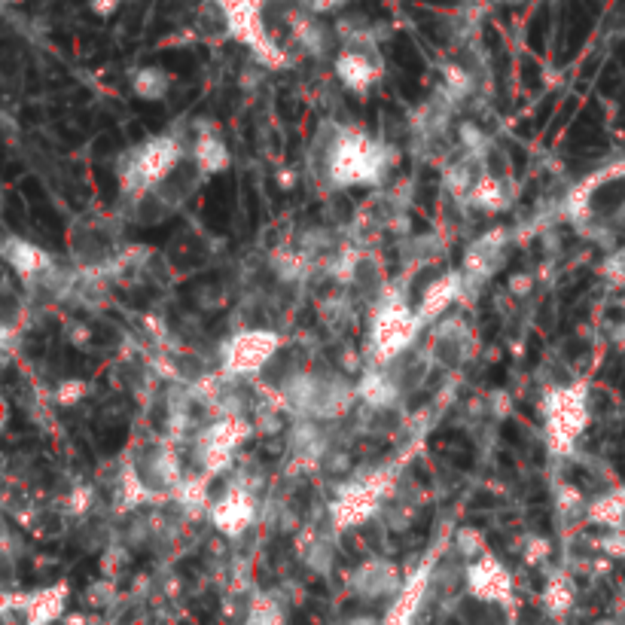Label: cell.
I'll return each mask as SVG.
<instances>
[{"label": "cell", "instance_id": "obj_1", "mask_svg": "<svg viewBox=\"0 0 625 625\" xmlns=\"http://www.w3.org/2000/svg\"><path fill=\"white\" fill-rule=\"evenodd\" d=\"M278 403L296 421H333L342 418L357 400V382L342 375L321 372H293L278 388Z\"/></svg>", "mask_w": 625, "mask_h": 625}, {"label": "cell", "instance_id": "obj_2", "mask_svg": "<svg viewBox=\"0 0 625 625\" xmlns=\"http://www.w3.org/2000/svg\"><path fill=\"white\" fill-rule=\"evenodd\" d=\"M391 168V147L372 138L363 129H339V135L327 147V177L336 190H354V186H375Z\"/></svg>", "mask_w": 625, "mask_h": 625}, {"label": "cell", "instance_id": "obj_3", "mask_svg": "<svg viewBox=\"0 0 625 625\" xmlns=\"http://www.w3.org/2000/svg\"><path fill=\"white\" fill-rule=\"evenodd\" d=\"M543 443L552 458H571L592 424V400L586 382L552 385L540 397Z\"/></svg>", "mask_w": 625, "mask_h": 625}, {"label": "cell", "instance_id": "obj_4", "mask_svg": "<svg viewBox=\"0 0 625 625\" xmlns=\"http://www.w3.org/2000/svg\"><path fill=\"white\" fill-rule=\"evenodd\" d=\"M183 162V141L171 132L153 135L132 147L129 153H122L119 159V186L125 196L144 199L159 193L162 186L177 174Z\"/></svg>", "mask_w": 625, "mask_h": 625}, {"label": "cell", "instance_id": "obj_5", "mask_svg": "<svg viewBox=\"0 0 625 625\" xmlns=\"http://www.w3.org/2000/svg\"><path fill=\"white\" fill-rule=\"evenodd\" d=\"M424 330V321L418 318L415 305H409L403 296H385L369 315V330H366V354L369 366H394L403 360L418 336Z\"/></svg>", "mask_w": 625, "mask_h": 625}, {"label": "cell", "instance_id": "obj_6", "mask_svg": "<svg viewBox=\"0 0 625 625\" xmlns=\"http://www.w3.org/2000/svg\"><path fill=\"white\" fill-rule=\"evenodd\" d=\"M397 473L394 467H372L369 473L348 479L339 485L333 504H330V531L333 534H348L366 525L382 513V504L394 494Z\"/></svg>", "mask_w": 625, "mask_h": 625}, {"label": "cell", "instance_id": "obj_7", "mask_svg": "<svg viewBox=\"0 0 625 625\" xmlns=\"http://www.w3.org/2000/svg\"><path fill=\"white\" fill-rule=\"evenodd\" d=\"M254 433H257V424L250 421L244 412H238V415H217L214 421L199 427L196 440H193L196 473H205L208 479L223 476L235 464V455L241 452V446Z\"/></svg>", "mask_w": 625, "mask_h": 625}, {"label": "cell", "instance_id": "obj_8", "mask_svg": "<svg viewBox=\"0 0 625 625\" xmlns=\"http://www.w3.org/2000/svg\"><path fill=\"white\" fill-rule=\"evenodd\" d=\"M211 4L220 10L223 22H226V31L250 49L263 68L269 71H281L290 65V55L272 40V34L266 31V22H263V10L257 0H211Z\"/></svg>", "mask_w": 625, "mask_h": 625}, {"label": "cell", "instance_id": "obj_9", "mask_svg": "<svg viewBox=\"0 0 625 625\" xmlns=\"http://www.w3.org/2000/svg\"><path fill=\"white\" fill-rule=\"evenodd\" d=\"M284 348V339L275 330L247 327L223 339L220 345V372L226 379H254Z\"/></svg>", "mask_w": 625, "mask_h": 625}, {"label": "cell", "instance_id": "obj_10", "mask_svg": "<svg viewBox=\"0 0 625 625\" xmlns=\"http://www.w3.org/2000/svg\"><path fill=\"white\" fill-rule=\"evenodd\" d=\"M464 589L479 604L510 607L516 601V577L494 552H485L464 565Z\"/></svg>", "mask_w": 625, "mask_h": 625}, {"label": "cell", "instance_id": "obj_11", "mask_svg": "<svg viewBox=\"0 0 625 625\" xmlns=\"http://www.w3.org/2000/svg\"><path fill=\"white\" fill-rule=\"evenodd\" d=\"M257 516H260L257 494H254V488H247L244 482L226 485L223 494L214 497L211 513H208L211 525H214L223 537H229V540L247 534L250 528H254Z\"/></svg>", "mask_w": 625, "mask_h": 625}, {"label": "cell", "instance_id": "obj_12", "mask_svg": "<svg viewBox=\"0 0 625 625\" xmlns=\"http://www.w3.org/2000/svg\"><path fill=\"white\" fill-rule=\"evenodd\" d=\"M403 583L406 577L391 558H366L348 574V592L363 601H382V598L394 601Z\"/></svg>", "mask_w": 625, "mask_h": 625}, {"label": "cell", "instance_id": "obj_13", "mask_svg": "<svg viewBox=\"0 0 625 625\" xmlns=\"http://www.w3.org/2000/svg\"><path fill=\"white\" fill-rule=\"evenodd\" d=\"M510 232L507 229H491L485 235H479L476 241H470V247L464 250V278H467V290H476L479 284H485L500 266L507 260V247H510Z\"/></svg>", "mask_w": 625, "mask_h": 625}, {"label": "cell", "instance_id": "obj_14", "mask_svg": "<svg viewBox=\"0 0 625 625\" xmlns=\"http://www.w3.org/2000/svg\"><path fill=\"white\" fill-rule=\"evenodd\" d=\"M464 290H467V278L461 269H449L443 275H436L433 281H427L418 296V305H415L424 327L440 324L443 318H449V311L464 299Z\"/></svg>", "mask_w": 625, "mask_h": 625}, {"label": "cell", "instance_id": "obj_15", "mask_svg": "<svg viewBox=\"0 0 625 625\" xmlns=\"http://www.w3.org/2000/svg\"><path fill=\"white\" fill-rule=\"evenodd\" d=\"M333 74L342 83V89H348L351 95H366L375 83L382 80L385 65L379 52L369 49H339L333 58Z\"/></svg>", "mask_w": 625, "mask_h": 625}, {"label": "cell", "instance_id": "obj_16", "mask_svg": "<svg viewBox=\"0 0 625 625\" xmlns=\"http://www.w3.org/2000/svg\"><path fill=\"white\" fill-rule=\"evenodd\" d=\"M16 604L19 607H13V610H19L22 625H55V622L65 619V613H68L71 583L68 580H58V583L40 586V589H34L28 595H19Z\"/></svg>", "mask_w": 625, "mask_h": 625}, {"label": "cell", "instance_id": "obj_17", "mask_svg": "<svg viewBox=\"0 0 625 625\" xmlns=\"http://www.w3.org/2000/svg\"><path fill=\"white\" fill-rule=\"evenodd\" d=\"M0 257H4L7 269L25 284H34L46 275H52L55 269V257L46 247H40L37 241L25 238V235H7L4 244H0Z\"/></svg>", "mask_w": 625, "mask_h": 625}, {"label": "cell", "instance_id": "obj_18", "mask_svg": "<svg viewBox=\"0 0 625 625\" xmlns=\"http://www.w3.org/2000/svg\"><path fill=\"white\" fill-rule=\"evenodd\" d=\"M403 385L391 366H366L357 379V400L372 412H388L400 403Z\"/></svg>", "mask_w": 625, "mask_h": 625}, {"label": "cell", "instance_id": "obj_19", "mask_svg": "<svg viewBox=\"0 0 625 625\" xmlns=\"http://www.w3.org/2000/svg\"><path fill=\"white\" fill-rule=\"evenodd\" d=\"M287 25H290V34L296 40V46L311 55V58H327L333 52V43H336V28H330L327 22H321L318 16H308L302 13L299 7L293 13H287Z\"/></svg>", "mask_w": 625, "mask_h": 625}, {"label": "cell", "instance_id": "obj_20", "mask_svg": "<svg viewBox=\"0 0 625 625\" xmlns=\"http://www.w3.org/2000/svg\"><path fill=\"white\" fill-rule=\"evenodd\" d=\"M159 494L150 488V482L144 479V473L138 470L135 461H122L119 464V476L113 482V510L116 513H132L141 510L147 504H153Z\"/></svg>", "mask_w": 625, "mask_h": 625}, {"label": "cell", "instance_id": "obj_21", "mask_svg": "<svg viewBox=\"0 0 625 625\" xmlns=\"http://www.w3.org/2000/svg\"><path fill=\"white\" fill-rule=\"evenodd\" d=\"M193 165L199 168L202 177H214L223 174L232 165V153L226 147V141L220 138V132L214 129H199L196 141H193Z\"/></svg>", "mask_w": 625, "mask_h": 625}, {"label": "cell", "instance_id": "obj_22", "mask_svg": "<svg viewBox=\"0 0 625 625\" xmlns=\"http://www.w3.org/2000/svg\"><path fill=\"white\" fill-rule=\"evenodd\" d=\"M470 208L482 211V214H504L510 208V193H507V183L500 180L497 174H476L473 186H470V193L464 199Z\"/></svg>", "mask_w": 625, "mask_h": 625}, {"label": "cell", "instance_id": "obj_23", "mask_svg": "<svg viewBox=\"0 0 625 625\" xmlns=\"http://www.w3.org/2000/svg\"><path fill=\"white\" fill-rule=\"evenodd\" d=\"M586 522L595 525V528H604V531L625 528V485L607 488L595 500H589Z\"/></svg>", "mask_w": 625, "mask_h": 625}, {"label": "cell", "instance_id": "obj_24", "mask_svg": "<svg viewBox=\"0 0 625 625\" xmlns=\"http://www.w3.org/2000/svg\"><path fill=\"white\" fill-rule=\"evenodd\" d=\"M540 604H543V610L552 619H565L574 610V604H577V583H574V577L565 574V571H555L543 583V589H540Z\"/></svg>", "mask_w": 625, "mask_h": 625}, {"label": "cell", "instance_id": "obj_25", "mask_svg": "<svg viewBox=\"0 0 625 625\" xmlns=\"http://www.w3.org/2000/svg\"><path fill=\"white\" fill-rule=\"evenodd\" d=\"M473 92H476V74L467 65H461V61H449V65H443V71H440V89H436V95H440L446 104L458 107Z\"/></svg>", "mask_w": 625, "mask_h": 625}, {"label": "cell", "instance_id": "obj_26", "mask_svg": "<svg viewBox=\"0 0 625 625\" xmlns=\"http://www.w3.org/2000/svg\"><path fill=\"white\" fill-rule=\"evenodd\" d=\"M174 86V77L159 65H144L132 74V92L141 101H165Z\"/></svg>", "mask_w": 625, "mask_h": 625}, {"label": "cell", "instance_id": "obj_27", "mask_svg": "<svg viewBox=\"0 0 625 625\" xmlns=\"http://www.w3.org/2000/svg\"><path fill=\"white\" fill-rule=\"evenodd\" d=\"M244 625H287V610L272 592H254L244 607Z\"/></svg>", "mask_w": 625, "mask_h": 625}, {"label": "cell", "instance_id": "obj_28", "mask_svg": "<svg viewBox=\"0 0 625 625\" xmlns=\"http://www.w3.org/2000/svg\"><path fill=\"white\" fill-rule=\"evenodd\" d=\"M302 552V561L305 565L315 571V574H330L333 568V561H336V549H333V540L324 537V534H311L308 543L299 546Z\"/></svg>", "mask_w": 625, "mask_h": 625}, {"label": "cell", "instance_id": "obj_29", "mask_svg": "<svg viewBox=\"0 0 625 625\" xmlns=\"http://www.w3.org/2000/svg\"><path fill=\"white\" fill-rule=\"evenodd\" d=\"M455 552L464 561H473V558H479V555H485L491 549H488V540H485V534L479 528H458L455 531Z\"/></svg>", "mask_w": 625, "mask_h": 625}, {"label": "cell", "instance_id": "obj_30", "mask_svg": "<svg viewBox=\"0 0 625 625\" xmlns=\"http://www.w3.org/2000/svg\"><path fill=\"white\" fill-rule=\"evenodd\" d=\"M89 394V385L83 382V379H65V382H58L55 385V391H52V397H55V403L58 406H77L83 397Z\"/></svg>", "mask_w": 625, "mask_h": 625}, {"label": "cell", "instance_id": "obj_31", "mask_svg": "<svg viewBox=\"0 0 625 625\" xmlns=\"http://www.w3.org/2000/svg\"><path fill=\"white\" fill-rule=\"evenodd\" d=\"M95 504V488L92 485H77L71 494H68V513L71 516H86Z\"/></svg>", "mask_w": 625, "mask_h": 625}, {"label": "cell", "instance_id": "obj_32", "mask_svg": "<svg viewBox=\"0 0 625 625\" xmlns=\"http://www.w3.org/2000/svg\"><path fill=\"white\" fill-rule=\"evenodd\" d=\"M351 4V0H296V7L308 16H330V13H339Z\"/></svg>", "mask_w": 625, "mask_h": 625}, {"label": "cell", "instance_id": "obj_33", "mask_svg": "<svg viewBox=\"0 0 625 625\" xmlns=\"http://www.w3.org/2000/svg\"><path fill=\"white\" fill-rule=\"evenodd\" d=\"M549 555H552V540H546V537H528V543L522 549V558L528 561V565H543Z\"/></svg>", "mask_w": 625, "mask_h": 625}, {"label": "cell", "instance_id": "obj_34", "mask_svg": "<svg viewBox=\"0 0 625 625\" xmlns=\"http://www.w3.org/2000/svg\"><path fill=\"white\" fill-rule=\"evenodd\" d=\"M598 549H601L604 555H610V558H625V528L601 534Z\"/></svg>", "mask_w": 625, "mask_h": 625}, {"label": "cell", "instance_id": "obj_35", "mask_svg": "<svg viewBox=\"0 0 625 625\" xmlns=\"http://www.w3.org/2000/svg\"><path fill=\"white\" fill-rule=\"evenodd\" d=\"M604 278H607L613 287H625V254L607 257V263H604Z\"/></svg>", "mask_w": 625, "mask_h": 625}, {"label": "cell", "instance_id": "obj_36", "mask_svg": "<svg viewBox=\"0 0 625 625\" xmlns=\"http://www.w3.org/2000/svg\"><path fill=\"white\" fill-rule=\"evenodd\" d=\"M119 7H122V0H89V10H92V16H98V19L116 16Z\"/></svg>", "mask_w": 625, "mask_h": 625}, {"label": "cell", "instance_id": "obj_37", "mask_svg": "<svg viewBox=\"0 0 625 625\" xmlns=\"http://www.w3.org/2000/svg\"><path fill=\"white\" fill-rule=\"evenodd\" d=\"M385 625H415V616H409V613H400V610H388V616H385Z\"/></svg>", "mask_w": 625, "mask_h": 625}, {"label": "cell", "instance_id": "obj_38", "mask_svg": "<svg viewBox=\"0 0 625 625\" xmlns=\"http://www.w3.org/2000/svg\"><path fill=\"white\" fill-rule=\"evenodd\" d=\"M528 287H531V275H516V278L510 281V290H513V293H519V296H522V293H528Z\"/></svg>", "mask_w": 625, "mask_h": 625}]
</instances>
